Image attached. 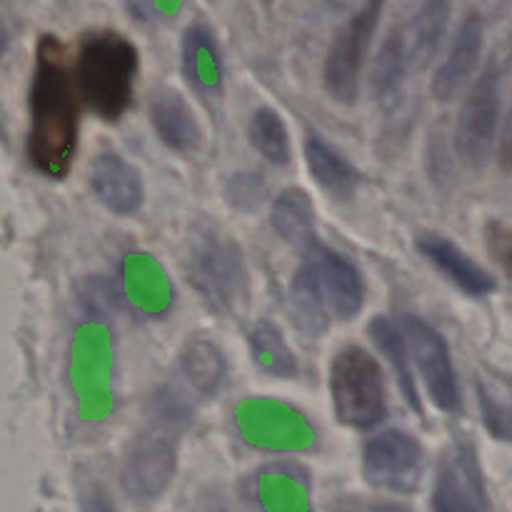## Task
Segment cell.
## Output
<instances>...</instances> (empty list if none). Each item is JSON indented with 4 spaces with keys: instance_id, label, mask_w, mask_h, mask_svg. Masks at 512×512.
I'll return each mask as SVG.
<instances>
[{
    "instance_id": "27",
    "label": "cell",
    "mask_w": 512,
    "mask_h": 512,
    "mask_svg": "<svg viewBox=\"0 0 512 512\" xmlns=\"http://www.w3.org/2000/svg\"><path fill=\"white\" fill-rule=\"evenodd\" d=\"M3 50H5V30L0 28V53H3Z\"/></svg>"
},
{
    "instance_id": "10",
    "label": "cell",
    "mask_w": 512,
    "mask_h": 512,
    "mask_svg": "<svg viewBox=\"0 0 512 512\" xmlns=\"http://www.w3.org/2000/svg\"><path fill=\"white\" fill-rule=\"evenodd\" d=\"M433 512H488L483 473L470 445H453L440 460Z\"/></svg>"
},
{
    "instance_id": "21",
    "label": "cell",
    "mask_w": 512,
    "mask_h": 512,
    "mask_svg": "<svg viewBox=\"0 0 512 512\" xmlns=\"http://www.w3.org/2000/svg\"><path fill=\"white\" fill-rule=\"evenodd\" d=\"M250 143L273 165H288L290 160V135L285 128L283 118L275 110H258L250 120Z\"/></svg>"
},
{
    "instance_id": "14",
    "label": "cell",
    "mask_w": 512,
    "mask_h": 512,
    "mask_svg": "<svg viewBox=\"0 0 512 512\" xmlns=\"http://www.w3.org/2000/svg\"><path fill=\"white\" fill-rule=\"evenodd\" d=\"M418 248L430 263L438 270H443L450 280H453L458 288H463L470 295H488L495 290V278L483 268V265L475 263L465 250H460L458 245L450 243L443 235H423L418 240Z\"/></svg>"
},
{
    "instance_id": "20",
    "label": "cell",
    "mask_w": 512,
    "mask_h": 512,
    "mask_svg": "<svg viewBox=\"0 0 512 512\" xmlns=\"http://www.w3.org/2000/svg\"><path fill=\"white\" fill-rule=\"evenodd\" d=\"M410 68V53H408V40H405V30H395L385 38V43L380 45V53L375 58L373 75H370V83L378 95L393 93L400 85V80L405 78Z\"/></svg>"
},
{
    "instance_id": "28",
    "label": "cell",
    "mask_w": 512,
    "mask_h": 512,
    "mask_svg": "<svg viewBox=\"0 0 512 512\" xmlns=\"http://www.w3.org/2000/svg\"><path fill=\"white\" fill-rule=\"evenodd\" d=\"M263 3H270V0H263Z\"/></svg>"
},
{
    "instance_id": "25",
    "label": "cell",
    "mask_w": 512,
    "mask_h": 512,
    "mask_svg": "<svg viewBox=\"0 0 512 512\" xmlns=\"http://www.w3.org/2000/svg\"><path fill=\"white\" fill-rule=\"evenodd\" d=\"M360 512H410L408 508H403V505H395V503H378V505H368L365 510Z\"/></svg>"
},
{
    "instance_id": "8",
    "label": "cell",
    "mask_w": 512,
    "mask_h": 512,
    "mask_svg": "<svg viewBox=\"0 0 512 512\" xmlns=\"http://www.w3.org/2000/svg\"><path fill=\"white\" fill-rule=\"evenodd\" d=\"M190 280L210 305L228 310L245 293V273L233 243L215 235H203L188 260Z\"/></svg>"
},
{
    "instance_id": "13",
    "label": "cell",
    "mask_w": 512,
    "mask_h": 512,
    "mask_svg": "<svg viewBox=\"0 0 512 512\" xmlns=\"http://www.w3.org/2000/svg\"><path fill=\"white\" fill-rule=\"evenodd\" d=\"M90 185L100 203L118 215H130L143 205L140 173L120 155H100L90 170Z\"/></svg>"
},
{
    "instance_id": "22",
    "label": "cell",
    "mask_w": 512,
    "mask_h": 512,
    "mask_svg": "<svg viewBox=\"0 0 512 512\" xmlns=\"http://www.w3.org/2000/svg\"><path fill=\"white\" fill-rule=\"evenodd\" d=\"M370 333H373L375 343L380 345V350H383V353L388 355L390 363H393L395 373H398L400 383H403V390L405 395H408V400L418 408V395H415V388H413V373H410L408 368V345H405L403 333H400V325L390 323L388 318H378L370 323Z\"/></svg>"
},
{
    "instance_id": "6",
    "label": "cell",
    "mask_w": 512,
    "mask_h": 512,
    "mask_svg": "<svg viewBox=\"0 0 512 512\" xmlns=\"http://www.w3.org/2000/svg\"><path fill=\"white\" fill-rule=\"evenodd\" d=\"M500 118V75L488 68L470 88L455 125V150L468 165H480L495 145Z\"/></svg>"
},
{
    "instance_id": "5",
    "label": "cell",
    "mask_w": 512,
    "mask_h": 512,
    "mask_svg": "<svg viewBox=\"0 0 512 512\" xmlns=\"http://www.w3.org/2000/svg\"><path fill=\"white\" fill-rule=\"evenodd\" d=\"M385 0H365L363 8L355 10L348 23L338 30L325 58V90L338 103H353L360 88V75L383 15Z\"/></svg>"
},
{
    "instance_id": "15",
    "label": "cell",
    "mask_w": 512,
    "mask_h": 512,
    "mask_svg": "<svg viewBox=\"0 0 512 512\" xmlns=\"http://www.w3.org/2000/svg\"><path fill=\"white\" fill-rule=\"evenodd\" d=\"M150 115H153V125L160 140L168 148L178 150V153H190L200 145V125L183 95L163 90L160 95H155Z\"/></svg>"
},
{
    "instance_id": "19",
    "label": "cell",
    "mask_w": 512,
    "mask_h": 512,
    "mask_svg": "<svg viewBox=\"0 0 512 512\" xmlns=\"http://www.w3.org/2000/svg\"><path fill=\"white\" fill-rule=\"evenodd\" d=\"M305 160H308L310 175L323 190L333 193L335 198H348L358 188L360 175L348 160L335 153L325 140L308 138L305 143Z\"/></svg>"
},
{
    "instance_id": "4",
    "label": "cell",
    "mask_w": 512,
    "mask_h": 512,
    "mask_svg": "<svg viewBox=\"0 0 512 512\" xmlns=\"http://www.w3.org/2000/svg\"><path fill=\"white\" fill-rule=\"evenodd\" d=\"M330 398L340 423L375 428L388 413V388L378 360L363 348L340 350L330 365Z\"/></svg>"
},
{
    "instance_id": "18",
    "label": "cell",
    "mask_w": 512,
    "mask_h": 512,
    "mask_svg": "<svg viewBox=\"0 0 512 512\" xmlns=\"http://www.w3.org/2000/svg\"><path fill=\"white\" fill-rule=\"evenodd\" d=\"M273 228L278 230L285 243L295 248L313 250L318 238L315 210L303 190H285L273 203Z\"/></svg>"
},
{
    "instance_id": "23",
    "label": "cell",
    "mask_w": 512,
    "mask_h": 512,
    "mask_svg": "<svg viewBox=\"0 0 512 512\" xmlns=\"http://www.w3.org/2000/svg\"><path fill=\"white\" fill-rule=\"evenodd\" d=\"M498 153H500V163H503V168L512 170V105H510L508 118H505L503 133H500Z\"/></svg>"
},
{
    "instance_id": "11",
    "label": "cell",
    "mask_w": 512,
    "mask_h": 512,
    "mask_svg": "<svg viewBox=\"0 0 512 512\" xmlns=\"http://www.w3.org/2000/svg\"><path fill=\"white\" fill-rule=\"evenodd\" d=\"M175 443L165 435L145 433L130 448L123 465V485L133 498L153 500L175 475Z\"/></svg>"
},
{
    "instance_id": "17",
    "label": "cell",
    "mask_w": 512,
    "mask_h": 512,
    "mask_svg": "<svg viewBox=\"0 0 512 512\" xmlns=\"http://www.w3.org/2000/svg\"><path fill=\"white\" fill-rule=\"evenodd\" d=\"M183 68L195 90H218L223 65L208 25L193 23L183 35Z\"/></svg>"
},
{
    "instance_id": "2",
    "label": "cell",
    "mask_w": 512,
    "mask_h": 512,
    "mask_svg": "<svg viewBox=\"0 0 512 512\" xmlns=\"http://www.w3.org/2000/svg\"><path fill=\"white\" fill-rule=\"evenodd\" d=\"M138 50L115 30H93L83 38L75 60L78 93L103 120H118L133 100Z\"/></svg>"
},
{
    "instance_id": "12",
    "label": "cell",
    "mask_w": 512,
    "mask_h": 512,
    "mask_svg": "<svg viewBox=\"0 0 512 512\" xmlns=\"http://www.w3.org/2000/svg\"><path fill=\"white\" fill-rule=\"evenodd\" d=\"M485 45V23L480 13H470L468 18L460 23L458 33H455L453 45H450L448 55L440 63L438 73L433 78V95L438 100H453L465 85L473 80L475 70H478L480 55H483Z\"/></svg>"
},
{
    "instance_id": "16",
    "label": "cell",
    "mask_w": 512,
    "mask_h": 512,
    "mask_svg": "<svg viewBox=\"0 0 512 512\" xmlns=\"http://www.w3.org/2000/svg\"><path fill=\"white\" fill-rule=\"evenodd\" d=\"M450 13H453L450 0H425L420 5V10L413 15L408 28H405L410 65L425 68L438 55L445 33H448Z\"/></svg>"
},
{
    "instance_id": "9",
    "label": "cell",
    "mask_w": 512,
    "mask_h": 512,
    "mask_svg": "<svg viewBox=\"0 0 512 512\" xmlns=\"http://www.w3.org/2000/svg\"><path fill=\"white\" fill-rule=\"evenodd\" d=\"M363 473L375 488L410 493L418 488L423 473V448L403 430L375 435L365 443Z\"/></svg>"
},
{
    "instance_id": "3",
    "label": "cell",
    "mask_w": 512,
    "mask_h": 512,
    "mask_svg": "<svg viewBox=\"0 0 512 512\" xmlns=\"http://www.w3.org/2000/svg\"><path fill=\"white\" fill-rule=\"evenodd\" d=\"M365 300L363 275L350 260L315 245L293 280V303L300 318L323 330L330 315L350 320Z\"/></svg>"
},
{
    "instance_id": "1",
    "label": "cell",
    "mask_w": 512,
    "mask_h": 512,
    "mask_svg": "<svg viewBox=\"0 0 512 512\" xmlns=\"http://www.w3.org/2000/svg\"><path fill=\"white\" fill-rule=\"evenodd\" d=\"M30 85L28 155L40 173L63 178L78 148V83L63 45L45 35L35 55Z\"/></svg>"
},
{
    "instance_id": "24",
    "label": "cell",
    "mask_w": 512,
    "mask_h": 512,
    "mask_svg": "<svg viewBox=\"0 0 512 512\" xmlns=\"http://www.w3.org/2000/svg\"><path fill=\"white\" fill-rule=\"evenodd\" d=\"M490 240L495 243L493 250L495 255H498L500 263H503L508 270H512V233H498Z\"/></svg>"
},
{
    "instance_id": "7",
    "label": "cell",
    "mask_w": 512,
    "mask_h": 512,
    "mask_svg": "<svg viewBox=\"0 0 512 512\" xmlns=\"http://www.w3.org/2000/svg\"><path fill=\"white\" fill-rule=\"evenodd\" d=\"M400 333H403L408 355H413L410 360L418 365L420 378H423L433 403L440 410H448V413L458 410V380H455L453 360H450V350L445 345L443 335L430 328L425 320L413 318V315H405L400 320Z\"/></svg>"
},
{
    "instance_id": "26",
    "label": "cell",
    "mask_w": 512,
    "mask_h": 512,
    "mask_svg": "<svg viewBox=\"0 0 512 512\" xmlns=\"http://www.w3.org/2000/svg\"><path fill=\"white\" fill-rule=\"evenodd\" d=\"M328 3L333 5V8H345V5L353 3V0H328Z\"/></svg>"
}]
</instances>
